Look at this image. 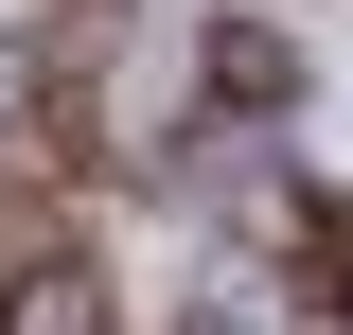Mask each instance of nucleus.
Here are the masks:
<instances>
[{
  "label": "nucleus",
  "instance_id": "obj_1",
  "mask_svg": "<svg viewBox=\"0 0 353 335\" xmlns=\"http://www.w3.org/2000/svg\"><path fill=\"white\" fill-rule=\"evenodd\" d=\"M0 335H106V283L88 265H18L0 283Z\"/></svg>",
  "mask_w": 353,
  "mask_h": 335
}]
</instances>
